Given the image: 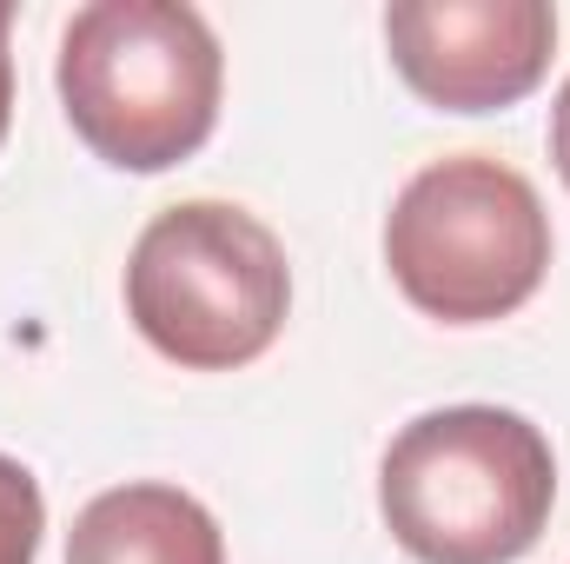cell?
<instances>
[{
  "instance_id": "obj_6",
  "label": "cell",
  "mask_w": 570,
  "mask_h": 564,
  "mask_svg": "<svg viewBox=\"0 0 570 564\" xmlns=\"http://www.w3.org/2000/svg\"><path fill=\"white\" fill-rule=\"evenodd\" d=\"M67 564H226V538L193 492L140 478L80 505Z\"/></svg>"
},
{
  "instance_id": "obj_2",
  "label": "cell",
  "mask_w": 570,
  "mask_h": 564,
  "mask_svg": "<svg viewBox=\"0 0 570 564\" xmlns=\"http://www.w3.org/2000/svg\"><path fill=\"white\" fill-rule=\"evenodd\" d=\"M551 438L504 406L419 412L379 465L385 532L419 564H518L551 525Z\"/></svg>"
},
{
  "instance_id": "obj_4",
  "label": "cell",
  "mask_w": 570,
  "mask_h": 564,
  "mask_svg": "<svg viewBox=\"0 0 570 564\" xmlns=\"http://www.w3.org/2000/svg\"><path fill=\"white\" fill-rule=\"evenodd\" d=\"M385 266L425 319L491 325L511 319L551 273V213L518 166L451 153L412 173L392 200Z\"/></svg>"
},
{
  "instance_id": "obj_9",
  "label": "cell",
  "mask_w": 570,
  "mask_h": 564,
  "mask_svg": "<svg viewBox=\"0 0 570 564\" xmlns=\"http://www.w3.org/2000/svg\"><path fill=\"white\" fill-rule=\"evenodd\" d=\"M7 33H13V7H0V140L13 120V47H7Z\"/></svg>"
},
{
  "instance_id": "obj_5",
  "label": "cell",
  "mask_w": 570,
  "mask_h": 564,
  "mask_svg": "<svg viewBox=\"0 0 570 564\" xmlns=\"http://www.w3.org/2000/svg\"><path fill=\"white\" fill-rule=\"evenodd\" d=\"M399 80L438 114H504L551 74L558 13L544 0H399L385 7Z\"/></svg>"
},
{
  "instance_id": "obj_1",
  "label": "cell",
  "mask_w": 570,
  "mask_h": 564,
  "mask_svg": "<svg viewBox=\"0 0 570 564\" xmlns=\"http://www.w3.org/2000/svg\"><path fill=\"white\" fill-rule=\"evenodd\" d=\"M67 127L120 173H166L219 127L226 54L186 0H94L60 33Z\"/></svg>"
},
{
  "instance_id": "obj_3",
  "label": "cell",
  "mask_w": 570,
  "mask_h": 564,
  "mask_svg": "<svg viewBox=\"0 0 570 564\" xmlns=\"http://www.w3.org/2000/svg\"><path fill=\"white\" fill-rule=\"evenodd\" d=\"M285 246L233 200H179L134 240L127 319L179 372H239L266 359L285 332Z\"/></svg>"
},
{
  "instance_id": "obj_7",
  "label": "cell",
  "mask_w": 570,
  "mask_h": 564,
  "mask_svg": "<svg viewBox=\"0 0 570 564\" xmlns=\"http://www.w3.org/2000/svg\"><path fill=\"white\" fill-rule=\"evenodd\" d=\"M40 532H47V498L40 478L0 451V564H33L40 558Z\"/></svg>"
},
{
  "instance_id": "obj_8",
  "label": "cell",
  "mask_w": 570,
  "mask_h": 564,
  "mask_svg": "<svg viewBox=\"0 0 570 564\" xmlns=\"http://www.w3.org/2000/svg\"><path fill=\"white\" fill-rule=\"evenodd\" d=\"M551 166L570 186V80L558 87V107H551Z\"/></svg>"
}]
</instances>
